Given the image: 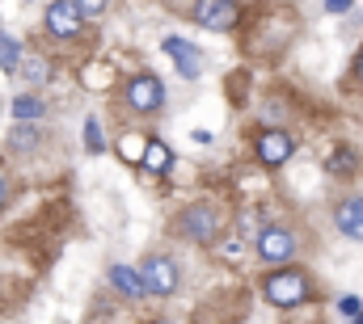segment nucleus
I'll return each instance as SVG.
<instances>
[{
    "label": "nucleus",
    "mask_w": 363,
    "mask_h": 324,
    "mask_svg": "<svg viewBox=\"0 0 363 324\" xmlns=\"http://www.w3.org/2000/svg\"><path fill=\"white\" fill-rule=\"evenodd\" d=\"M144 164L152 168V173H165L169 164H174V152L161 144V139H148V152H144Z\"/></svg>",
    "instance_id": "obj_13"
},
{
    "label": "nucleus",
    "mask_w": 363,
    "mask_h": 324,
    "mask_svg": "<svg viewBox=\"0 0 363 324\" xmlns=\"http://www.w3.org/2000/svg\"><path fill=\"white\" fill-rule=\"evenodd\" d=\"M338 228L351 236V241H363V194H355V198H347L342 207H338Z\"/></svg>",
    "instance_id": "obj_10"
},
{
    "label": "nucleus",
    "mask_w": 363,
    "mask_h": 324,
    "mask_svg": "<svg viewBox=\"0 0 363 324\" xmlns=\"http://www.w3.org/2000/svg\"><path fill=\"white\" fill-rule=\"evenodd\" d=\"M182 236H190V241H199V244H211L216 236H220V211L216 207H186L182 211Z\"/></svg>",
    "instance_id": "obj_3"
},
{
    "label": "nucleus",
    "mask_w": 363,
    "mask_h": 324,
    "mask_svg": "<svg viewBox=\"0 0 363 324\" xmlns=\"http://www.w3.org/2000/svg\"><path fill=\"white\" fill-rule=\"evenodd\" d=\"M144 152H148V139H144V135H123V139H118V156L127 164H140Z\"/></svg>",
    "instance_id": "obj_14"
},
{
    "label": "nucleus",
    "mask_w": 363,
    "mask_h": 324,
    "mask_svg": "<svg viewBox=\"0 0 363 324\" xmlns=\"http://www.w3.org/2000/svg\"><path fill=\"white\" fill-rule=\"evenodd\" d=\"M81 8V17H101L106 13V0H72Z\"/></svg>",
    "instance_id": "obj_21"
},
{
    "label": "nucleus",
    "mask_w": 363,
    "mask_h": 324,
    "mask_svg": "<svg viewBox=\"0 0 363 324\" xmlns=\"http://www.w3.org/2000/svg\"><path fill=\"white\" fill-rule=\"evenodd\" d=\"M338 312H342L347 320H355V316H363V303L355 299V295H347V299H338Z\"/></svg>",
    "instance_id": "obj_20"
},
{
    "label": "nucleus",
    "mask_w": 363,
    "mask_h": 324,
    "mask_svg": "<svg viewBox=\"0 0 363 324\" xmlns=\"http://www.w3.org/2000/svg\"><path fill=\"white\" fill-rule=\"evenodd\" d=\"M351 4H355V0H325V8H330V13H347Z\"/></svg>",
    "instance_id": "obj_23"
},
{
    "label": "nucleus",
    "mask_w": 363,
    "mask_h": 324,
    "mask_svg": "<svg viewBox=\"0 0 363 324\" xmlns=\"http://www.w3.org/2000/svg\"><path fill=\"white\" fill-rule=\"evenodd\" d=\"M9 144H13L17 152L34 148V144H38V127H34V122H17V127H13V135H9Z\"/></svg>",
    "instance_id": "obj_16"
},
{
    "label": "nucleus",
    "mask_w": 363,
    "mask_h": 324,
    "mask_svg": "<svg viewBox=\"0 0 363 324\" xmlns=\"http://www.w3.org/2000/svg\"><path fill=\"white\" fill-rule=\"evenodd\" d=\"M85 84H89V88H106V84H110V72H106V68H89V72H85Z\"/></svg>",
    "instance_id": "obj_22"
},
{
    "label": "nucleus",
    "mask_w": 363,
    "mask_h": 324,
    "mask_svg": "<svg viewBox=\"0 0 363 324\" xmlns=\"http://www.w3.org/2000/svg\"><path fill=\"white\" fill-rule=\"evenodd\" d=\"M161 324H169V320H161Z\"/></svg>",
    "instance_id": "obj_27"
},
{
    "label": "nucleus",
    "mask_w": 363,
    "mask_h": 324,
    "mask_svg": "<svg viewBox=\"0 0 363 324\" xmlns=\"http://www.w3.org/2000/svg\"><path fill=\"white\" fill-rule=\"evenodd\" d=\"M43 114H47V105H43L38 97H30V93L13 101V118H17V122H38Z\"/></svg>",
    "instance_id": "obj_12"
},
{
    "label": "nucleus",
    "mask_w": 363,
    "mask_h": 324,
    "mask_svg": "<svg viewBox=\"0 0 363 324\" xmlns=\"http://www.w3.org/2000/svg\"><path fill=\"white\" fill-rule=\"evenodd\" d=\"M262 291H267V299H271L274 308H296V303L308 299V274H300V270H279V274H271V278L262 282Z\"/></svg>",
    "instance_id": "obj_1"
},
{
    "label": "nucleus",
    "mask_w": 363,
    "mask_h": 324,
    "mask_svg": "<svg viewBox=\"0 0 363 324\" xmlns=\"http://www.w3.org/2000/svg\"><path fill=\"white\" fill-rule=\"evenodd\" d=\"M17 59H21V42L17 38H9V34H0V72H17Z\"/></svg>",
    "instance_id": "obj_15"
},
{
    "label": "nucleus",
    "mask_w": 363,
    "mask_h": 324,
    "mask_svg": "<svg viewBox=\"0 0 363 324\" xmlns=\"http://www.w3.org/2000/svg\"><path fill=\"white\" fill-rule=\"evenodd\" d=\"M26 81L30 84L47 81V59H43V55H30V64H26Z\"/></svg>",
    "instance_id": "obj_18"
},
{
    "label": "nucleus",
    "mask_w": 363,
    "mask_h": 324,
    "mask_svg": "<svg viewBox=\"0 0 363 324\" xmlns=\"http://www.w3.org/2000/svg\"><path fill=\"white\" fill-rule=\"evenodd\" d=\"M194 21L203 30H233L241 21V4L237 0H194Z\"/></svg>",
    "instance_id": "obj_4"
},
{
    "label": "nucleus",
    "mask_w": 363,
    "mask_h": 324,
    "mask_svg": "<svg viewBox=\"0 0 363 324\" xmlns=\"http://www.w3.org/2000/svg\"><path fill=\"white\" fill-rule=\"evenodd\" d=\"M127 105H131L135 114H157V110L165 105V84L157 81L152 72L131 76V84H127Z\"/></svg>",
    "instance_id": "obj_2"
},
{
    "label": "nucleus",
    "mask_w": 363,
    "mask_h": 324,
    "mask_svg": "<svg viewBox=\"0 0 363 324\" xmlns=\"http://www.w3.org/2000/svg\"><path fill=\"white\" fill-rule=\"evenodd\" d=\"M161 51L178 64V72L186 76V81H199V68H203V64H199V51H194L186 38H178V34H174V38H165V42H161Z\"/></svg>",
    "instance_id": "obj_8"
},
{
    "label": "nucleus",
    "mask_w": 363,
    "mask_h": 324,
    "mask_svg": "<svg viewBox=\"0 0 363 324\" xmlns=\"http://www.w3.org/2000/svg\"><path fill=\"white\" fill-rule=\"evenodd\" d=\"M355 76H359V84H363V51H359V59H355Z\"/></svg>",
    "instance_id": "obj_25"
},
{
    "label": "nucleus",
    "mask_w": 363,
    "mask_h": 324,
    "mask_svg": "<svg viewBox=\"0 0 363 324\" xmlns=\"http://www.w3.org/2000/svg\"><path fill=\"white\" fill-rule=\"evenodd\" d=\"M81 25H85V17H81V8H77L72 0H55V4L47 8V30H51L55 38H77Z\"/></svg>",
    "instance_id": "obj_6"
},
{
    "label": "nucleus",
    "mask_w": 363,
    "mask_h": 324,
    "mask_svg": "<svg viewBox=\"0 0 363 324\" xmlns=\"http://www.w3.org/2000/svg\"><path fill=\"white\" fill-rule=\"evenodd\" d=\"M110 287H114V291H123V295H131V299L148 295L144 274H140V270H131V265H114V270H110Z\"/></svg>",
    "instance_id": "obj_11"
},
{
    "label": "nucleus",
    "mask_w": 363,
    "mask_h": 324,
    "mask_svg": "<svg viewBox=\"0 0 363 324\" xmlns=\"http://www.w3.org/2000/svg\"><path fill=\"white\" fill-rule=\"evenodd\" d=\"M258 257L271 261V265L291 261V257H296V236H291L287 228H267V232L258 236Z\"/></svg>",
    "instance_id": "obj_7"
},
{
    "label": "nucleus",
    "mask_w": 363,
    "mask_h": 324,
    "mask_svg": "<svg viewBox=\"0 0 363 324\" xmlns=\"http://www.w3.org/2000/svg\"><path fill=\"white\" fill-rule=\"evenodd\" d=\"M140 274H144V287L152 295H174L178 291V261L174 257H148V265Z\"/></svg>",
    "instance_id": "obj_5"
},
{
    "label": "nucleus",
    "mask_w": 363,
    "mask_h": 324,
    "mask_svg": "<svg viewBox=\"0 0 363 324\" xmlns=\"http://www.w3.org/2000/svg\"><path fill=\"white\" fill-rule=\"evenodd\" d=\"M4 198H9V177L0 173V207H4Z\"/></svg>",
    "instance_id": "obj_24"
},
{
    "label": "nucleus",
    "mask_w": 363,
    "mask_h": 324,
    "mask_svg": "<svg viewBox=\"0 0 363 324\" xmlns=\"http://www.w3.org/2000/svg\"><path fill=\"white\" fill-rule=\"evenodd\" d=\"M351 168H355V156H351L347 148H342L338 156H330V173H351Z\"/></svg>",
    "instance_id": "obj_19"
},
{
    "label": "nucleus",
    "mask_w": 363,
    "mask_h": 324,
    "mask_svg": "<svg viewBox=\"0 0 363 324\" xmlns=\"http://www.w3.org/2000/svg\"><path fill=\"white\" fill-rule=\"evenodd\" d=\"M355 324H363V316H355Z\"/></svg>",
    "instance_id": "obj_26"
},
{
    "label": "nucleus",
    "mask_w": 363,
    "mask_h": 324,
    "mask_svg": "<svg viewBox=\"0 0 363 324\" xmlns=\"http://www.w3.org/2000/svg\"><path fill=\"white\" fill-rule=\"evenodd\" d=\"M85 148H89L93 156L106 152V135H101V122L97 118H85Z\"/></svg>",
    "instance_id": "obj_17"
},
{
    "label": "nucleus",
    "mask_w": 363,
    "mask_h": 324,
    "mask_svg": "<svg viewBox=\"0 0 363 324\" xmlns=\"http://www.w3.org/2000/svg\"><path fill=\"white\" fill-rule=\"evenodd\" d=\"M291 152H296V144H291L287 131H267V135L258 139V161L262 164H283Z\"/></svg>",
    "instance_id": "obj_9"
}]
</instances>
